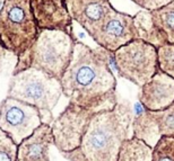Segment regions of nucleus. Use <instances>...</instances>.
Returning <instances> with one entry per match:
<instances>
[{
    "mask_svg": "<svg viewBox=\"0 0 174 161\" xmlns=\"http://www.w3.org/2000/svg\"><path fill=\"white\" fill-rule=\"evenodd\" d=\"M112 61L113 53L108 50L76 42L71 62L60 80L62 94L70 104L95 113L118 105Z\"/></svg>",
    "mask_w": 174,
    "mask_h": 161,
    "instance_id": "obj_1",
    "label": "nucleus"
},
{
    "mask_svg": "<svg viewBox=\"0 0 174 161\" xmlns=\"http://www.w3.org/2000/svg\"><path fill=\"white\" fill-rule=\"evenodd\" d=\"M133 110L128 101L93 115L76 150L62 153L68 161H117L123 142L133 138Z\"/></svg>",
    "mask_w": 174,
    "mask_h": 161,
    "instance_id": "obj_2",
    "label": "nucleus"
},
{
    "mask_svg": "<svg viewBox=\"0 0 174 161\" xmlns=\"http://www.w3.org/2000/svg\"><path fill=\"white\" fill-rule=\"evenodd\" d=\"M77 37L62 30H40L31 49L17 58L13 75L27 69H36L61 80L72 59Z\"/></svg>",
    "mask_w": 174,
    "mask_h": 161,
    "instance_id": "obj_3",
    "label": "nucleus"
},
{
    "mask_svg": "<svg viewBox=\"0 0 174 161\" xmlns=\"http://www.w3.org/2000/svg\"><path fill=\"white\" fill-rule=\"evenodd\" d=\"M61 95L60 80L36 69H27L11 75L7 91V97L36 107L41 112L43 123L50 125L53 122L52 110Z\"/></svg>",
    "mask_w": 174,
    "mask_h": 161,
    "instance_id": "obj_4",
    "label": "nucleus"
},
{
    "mask_svg": "<svg viewBox=\"0 0 174 161\" xmlns=\"http://www.w3.org/2000/svg\"><path fill=\"white\" fill-rule=\"evenodd\" d=\"M39 33L31 0H5L0 8V43L8 53L17 58L25 54Z\"/></svg>",
    "mask_w": 174,
    "mask_h": 161,
    "instance_id": "obj_5",
    "label": "nucleus"
},
{
    "mask_svg": "<svg viewBox=\"0 0 174 161\" xmlns=\"http://www.w3.org/2000/svg\"><path fill=\"white\" fill-rule=\"evenodd\" d=\"M113 60L120 77L140 88L159 70L157 47L140 38L117 50L113 53Z\"/></svg>",
    "mask_w": 174,
    "mask_h": 161,
    "instance_id": "obj_6",
    "label": "nucleus"
},
{
    "mask_svg": "<svg viewBox=\"0 0 174 161\" xmlns=\"http://www.w3.org/2000/svg\"><path fill=\"white\" fill-rule=\"evenodd\" d=\"M43 124L41 112L24 101L7 97L0 103V128L18 145Z\"/></svg>",
    "mask_w": 174,
    "mask_h": 161,
    "instance_id": "obj_7",
    "label": "nucleus"
},
{
    "mask_svg": "<svg viewBox=\"0 0 174 161\" xmlns=\"http://www.w3.org/2000/svg\"><path fill=\"white\" fill-rule=\"evenodd\" d=\"M95 112L68 104L63 112L52 122L53 145L61 154L76 150Z\"/></svg>",
    "mask_w": 174,
    "mask_h": 161,
    "instance_id": "obj_8",
    "label": "nucleus"
},
{
    "mask_svg": "<svg viewBox=\"0 0 174 161\" xmlns=\"http://www.w3.org/2000/svg\"><path fill=\"white\" fill-rule=\"evenodd\" d=\"M92 38L97 46L114 53L123 45L138 38L133 16L112 7Z\"/></svg>",
    "mask_w": 174,
    "mask_h": 161,
    "instance_id": "obj_9",
    "label": "nucleus"
},
{
    "mask_svg": "<svg viewBox=\"0 0 174 161\" xmlns=\"http://www.w3.org/2000/svg\"><path fill=\"white\" fill-rule=\"evenodd\" d=\"M132 135L150 148L162 138L174 139V103L163 110L153 112L144 107L141 112L133 114Z\"/></svg>",
    "mask_w": 174,
    "mask_h": 161,
    "instance_id": "obj_10",
    "label": "nucleus"
},
{
    "mask_svg": "<svg viewBox=\"0 0 174 161\" xmlns=\"http://www.w3.org/2000/svg\"><path fill=\"white\" fill-rule=\"evenodd\" d=\"M31 8L40 30H62L74 35V20L66 0H31Z\"/></svg>",
    "mask_w": 174,
    "mask_h": 161,
    "instance_id": "obj_11",
    "label": "nucleus"
},
{
    "mask_svg": "<svg viewBox=\"0 0 174 161\" xmlns=\"http://www.w3.org/2000/svg\"><path fill=\"white\" fill-rule=\"evenodd\" d=\"M138 99L148 110L158 112L166 109L174 103V79L158 70L140 88Z\"/></svg>",
    "mask_w": 174,
    "mask_h": 161,
    "instance_id": "obj_12",
    "label": "nucleus"
},
{
    "mask_svg": "<svg viewBox=\"0 0 174 161\" xmlns=\"http://www.w3.org/2000/svg\"><path fill=\"white\" fill-rule=\"evenodd\" d=\"M72 20L92 37L113 7L110 0H66Z\"/></svg>",
    "mask_w": 174,
    "mask_h": 161,
    "instance_id": "obj_13",
    "label": "nucleus"
},
{
    "mask_svg": "<svg viewBox=\"0 0 174 161\" xmlns=\"http://www.w3.org/2000/svg\"><path fill=\"white\" fill-rule=\"evenodd\" d=\"M53 143L51 125L43 123L31 136L18 144L17 161H50L49 151Z\"/></svg>",
    "mask_w": 174,
    "mask_h": 161,
    "instance_id": "obj_14",
    "label": "nucleus"
},
{
    "mask_svg": "<svg viewBox=\"0 0 174 161\" xmlns=\"http://www.w3.org/2000/svg\"><path fill=\"white\" fill-rule=\"evenodd\" d=\"M133 22L137 30V37L153 44L158 49L159 46L167 44L163 33L159 30L153 19L152 12L148 10H140L133 16Z\"/></svg>",
    "mask_w": 174,
    "mask_h": 161,
    "instance_id": "obj_15",
    "label": "nucleus"
},
{
    "mask_svg": "<svg viewBox=\"0 0 174 161\" xmlns=\"http://www.w3.org/2000/svg\"><path fill=\"white\" fill-rule=\"evenodd\" d=\"M153 148L136 138L124 141L117 161H152Z\"/></svg>",
    "mask_w": 174,
    "mask_h": 161,
    "instance_id": "obj_16",
    "label": "nucleus"
},
{
    "mask_svg": "<svg viewBox=\"0 0 174 161\" xmlns=\"http://www.w3.org/2000/svg\"><path fill=\"white\" fill-rule=\"evenodd\" d=\"M153 19L164 37L170 44H174V1L165 7L150 11Z\"/></svg>",
    "mask_w": 174,
    "mask_h": 161,
    "instance_id": "obj_17",
    "label": "nucleus"
},
{
    "mask_svg": "<svg viewBox=\"0 0 174 161\" xmlns=\"http://www.w3.org/2000/svg\"><path fill=\"white\" fill-rule=\"evenodd\" d=\"M158 69L174 79V44H164L157 49Z\"/></svg>",
    "mask_w": 174,
    "mask_h": 161,
    "instance_id": "obj_18",
    "label": "nucleus"
},
{
    "mask_svg": "<svg viewBox=\"0 0 174 161\" xmlns=\"http://www.w3.org/2000/svg\"><path fill=\"white\" fill-rule=\"evenodd\" d=\"M152 161H174V139L162 138L153 148Z\"/></svg>",
    "mask_w": 174,
    "mask_h": 161,
    "instance_id": "obj_19",
    "label": "nucleus"
},
{
    "mask_svg": "<svg viewBox=\"0 0 174 161\" xmlns=\"http://www.w3.org/2000/svg\"><path fill=\"white\" fill-rule=\"evenodd\" d=\"M18 145L0 128V161H17Z\"/></svg>",
    "mask_w": 174,
    "mask_h": 161,
    "instance_id": "obj_20",
    "label": "nucleus"
},
{
    "mask_svg": "<svg viewBox=\"0 0 174 161\" xmlns=\"http://www.w3.org/2000/svg\"><path fill=\"white\" fill-rule=\"evenodd\" d=\"M131 1L143 8V10L153 11L165 7L174 0H131Z\"/></svg>",
    "mask_w": 174,
    "mask_h": 161,
    "instance_id": "obj_21",
    "label": "nucleus"
},
{
    "mask_svg": "<svg viewBox=\"0 0 174 161\" xmlns=\"http://www.w3.org/2000/svg\"><path fill=\"white\" fill-rule=\"evenodd\" d=\"M7 53L8 52L5 50V47L1 45V43H0V73H1L2 69H4V64H5V61H6Z\"/></svg>",
    "mask_w": 174,
    "mask_h": 161,
    "instance_id": "obj_22",
    "label": "nucleus"
},
{
    "mask_svg": "<svg viewBox=\"0 0 174 161\" xmlns=\"http://www.w3.org/2000/svg\"><path fill=\"white\" fill-rule=\"evenodd\" d=\"M4 1H5V0H0V8H1V6L4 5Z\"/></svg>",
    "mask_w": 174,
    "mask_h": 161,
    "instance_id": "obj_23",
    "label": "nucleus"
}]
</instances>
